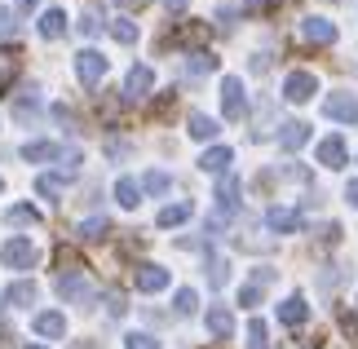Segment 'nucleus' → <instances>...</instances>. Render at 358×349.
Segmentation results:
<instances>
[{"label":"nucleus","mask_w":358,"mask_h":349,"mask_svg":"<svg viewBox=\"0 0 358 349\" xmlns=\"http://www.w3.org/2000/svg\"><path fill=\"white\" fill-rule=\"evenodd\" d=\"M336 323L345 332V341H358V314L354 310H336Z\"/></svg>","instance_id":"obj_33"},{"label":"nucleus","mask_w":358,"mask_h":349,"mask_svg":"<svg viewBox=\"0 0 358 349\" xmlns=\"http://www.w3.org/2000/svg\"><path fill=\"white\" fill-rule=\"evenodd\" d=\"M314 89H319V80H314L310 71H292L287 85H283V97H287V102H310Z\"/></svg>","instance_id":"obj_8"},{"label":"nucleus","mask_w":358,"mask_h":349,"mask_svg":"<svg viewBox=\"0 0 358 349\" xmlns=\"http://www.w3.org/2000/svg\"><path fill=\"white\" fill-rule=\"evenodd\" d=\"M222 111H226V120H243L248 115V106H243V85L235 76H226V85H222Z\"/></svg>","instance_id":"obj_7"},{"label":"nucleus","mask_w":358,"mask_h":349,"mask_svg":"<svg viewBox=\"0 0 358 349\" xmlns=\"http://www.w3.org/2000/svg\"><path fill=\"white\" fill-rule=\"evenodd\" d=\"M66 31V13L62 9H45V13H40V36H45V40H58Z\"/></svg>","instance_id":"obj_18"},{"label":"nucleus","mask_w":358,"mask_h":349,"mask_svg":"<svg viewBox=\"0 0 358 349\" xmlns=\"http://www.w3.org/2000/svg\"><path fill=\"white\" fill-rule=\"evenodd\" d=\"M230 164H235V150H230V146H213V150H203L199 169L203 173H230Z\"/></svg>","instance_id":"obj_12"},{"label":"nucleus","mask_w":358,"mask_h":349,"mask_svg":"<svg viewBox=\"0 0 358 349\" xmlns=\"http://www.w3.org/2000/svg\"><path fill=\"white\" fill-rule=\"evenodd\" d=\"M213 66H217V58H213V53H203V49H199V53H190V58H186V71H190V76H208Z\"/></svg>","instance_id":"obj_27"},{"label":"nucleus","mask_w":358,"mask_h":349,"mask_svg":"<svg viewBox=\"0 0 358 349\" xmlns=\"http://www.w3.org/2000/svg\"><path fill=\"white\" fill-rule=\"evenodd\" d=\"M36 221H40V213H36V208H27V204L9 208V226H36Z\"/></svg>","instance_id":"obj_31"},{"label":"nucleus","mask_w":358,"mask_h":349,"mask_svg":"<svg viewBox=\"0 0 358 349\" xmlns=\"http://www.w3.org/2000/svg\"><path fill=\"white\" fill-rule=\"evenodd\" d=\"M266 226L279 230V234H292V230L301 226V217L292 213V208H270V213H266Z\"/></svg>","instance_id":"obj_16"},{"label":"nucleus","mask_w":358,"mask_h":349,"mask_svg":"<svg viewBox=\"0 0 358 349\" xmlns=\"http://www.w3.org/2000/svg\"><path fill=\"white\" fill-rule=\"evenodd\" d=\"M248 71H252V76H266L270 71V53H252V58H248Z\"/></svg>","instance_id":"obj_38"},{"label":"nucleus","mask_w":358,"mask_h":349,"mask_svg":"<svg viewBox=\"0 0 358 349\" xmlns=\"http://www.w3.org/2000/svg\"><path fill=\"white\" fill-rule=\"evenodd\" d=\"M115 199H120L124 208H137V204H142V194H137V181L120 177V181H115Z\"/></svg>","instance_id":"obj_26"},{"label":"nucleus","mask_w":358,"mask_h":349,"mask_svg":"<svg viewBox=\"0 0 358 349\" xmlns=\"http://www.w3.org/2000/svg\"><path fill=\"white\" fill-rule=\"evenodd\" d=\"M76 27H80V36H98V31H102V18H98V13H85Z\"/></svg>","instance_id":"obj_37"},{"label":"nucleus","mask_w":358,"mask_h":349,"mask_svg":"<svg viewBox=\"0 0 358 349\" xmlns=\"http://www.w3.org/2000/svg\"><path fill=\"white\" fill-rule=\"evenodd\" d=\"M40 115H45V111H40V102H36L31 93H27V97H18V102H13V120H22V124H36Z\"/></svg>","instance_id":"obj_24"},{"label":"nucleus","mask_w":358,"mask_h":349,"mask_svg":"<svg viewBox=\"0 0 358 349\" xmlns=\"http://www.w3.org/2000/svg\"><path fill=\"white\" fill-rule=\"evenodd\" d=\"M248 349H270V332H266V323H261V318H252V323H248Z\"/></svg>","instance_id":"obj_28"},{"label":"nucleus","mask_w":358,"mask_h":349,"mask_svg":"<svg viewBox=\"0 0 358 349\" xmlns=\"http://www.w3.org/2000/svg\"><path fill=\"white\" fill-rule=\"evenodd\" d=\"M243 5H248V9L257 13V9H274V0H243Z\"/></svg>","instance_id":"obj_42"},{"label":"nucleus","mask_w":358,"mask_h":349,"mask_svg":"<svg viewBox=\"0 0 358 349\" xmlns=\"http://www.w3.org/2000/svg\"><path fill=\"white\" fill-rule=\"evenodd\" d=\"M71 177H76V173H45V177H36V190L53 199V194H62V186H66Z\"/></svg>","instance_id":"obj_23"},{"label":"nucleus","mask_w":358,"mask_h":349,"mask_svg":"<svg viewBox=\"0 0 358 349\" xmlns=\"http://www.w3.org/2000/svg\"><path fill=\"white\" fill-rule=\"evenodd\" d=\"M235 18H239V9H235V5H222V9H217V22H222L226 31L235 27Z\"/></svg>","instance_id":"obj_39"},{"label":"nucleus","mask_w":358,"mask_h":349,"mask_svg":"<svg viewBox=\"0 0 358 349\" xmlns=\"http://www.w3.org/2000/svg\"><path fill=\"white\" fill-rule=\"evenodd\" d=\"M36 332H40V336H53V341H58V336H66V318H62L58 310L36 314Z\"/></svg>","instance_id":"obj_17"},{"label":"nucleus","mask_w":358,"mask_h":349,"mask_svg":"<svg viewBox=\"0 0 358 349\" xmlns=\"http://www.w3.org/2000/svg\"><path fill=\"white\" fill-rule=\"evenodd\" d=\"M142 186H146L150 194H164V190H169V186H173V181H169V173H155V169H150V173L142 177Z\"/></svg>","instance_id":"obj_34"},{"label":"nucleus","mask_w":358,"mask_h":349,"mask_svg":"<svg viewBox=\"0 0 358 349\" xmlns=\"http://www.w3.org/2000/svg\"><path fill=\"white\" fill-rule=\"evenodd\" d=\"M323 115L336 120V124H354V120H358V97H354V93H332V97L323 102Z\"/></svg>","instance_id":"obj_4"},{"label":"nucleus","mask_w":358,"mask_h":349,"mask_svg":"<svg viewBox=\"0 0 358 349\" xmlns=\"http://www.w3.org/2000/svg\"><path fill=\"white\" fill-rule=\"evenodd\" d=\"M0 261H5L9 270H31V265H36V248L27 239H9L5 248H0Z\"/></svg>","instance_id":"obj_6"},{"label":"nucleus","mask_w":358,"mask_h":349,"mask_svg":"<svg viewBox=\"0 0 358 349\" xmlns=\"http://www.w3.org/2000/svg\"><path fill=\"white\" fill-rule=\"evenodd\" d=\"M173 283V274L169 270H164V265H137V287H142V292H164V287H169Z\"/></svg>","instance_id":"obj_9"},{"label":"nucleus","mask_w":358,"mask_h":349,"mask_svg":"<svg viewBox=\"0 0 358 349\" xmlns=\"http://www.w3.org/2000/svg\"><path fill=\"white\" fill-rule=\"evenodd\" d=\"M58 297L71 301V305H80V310H89V305L98 301V287H93L85 274H62L58 278Z\"/></svg>","instance_id":"obj_1"},{"label":"nucleus","mask_w":358,"mask_h":349,"mask_svg":"<svg viewBox=\"0 0 358 349\" xmlns=\"http://www.w3.org/2000/svg\"><path fill=\"white\" fill-rule=\"evenodd\" d=\"M115 5H129V9H137V5H142V0H115Z\"/></svg>","instance_id":"obj_45"},{"label":"nucleus","mask_w":358,"mask_h":349,"mask_svg":"<svg viewBox=\"0 0 358 349\" xmlns=\"http://www.w3.org/2000/svg\"><path fill=\"white\" fill-rule=\"evenodd\" d=\"M257 301H261V287H257V283H248V287L239 292V305H257Z\"/></svg>","instance_id":"obj_40"},{"label":"nucleus","mask_w":358,"mask_h":349,"mask_svg":"<svg viewBox=\"0 0 358 349\" xmlns=\"http://www.w3.org/2000/svg\"><path fill=\"white\" fill-rule=\"evenodd\" d=\"M186 133L195 137V142H208V137H217V120H208V115H199V111H195V115L186 120Z\"/></svg>","instance_id":"obj_20"},{"label":"nucleus","mask_w":358,"mask_h":349,"mask_svg":"<svg viewBox=\"0 0 358 349\" xmlns=\"http://www.w3.org/2000/svg\"><path fill=\"white\" fill-rule=\"evenodd\" d=\"M279 318H283L287 327H301V323L310 318V305H306V297H287V301L279 305Z\"/></svg>","instance_id":"obj_14"},{"label":"nucleus","mask_w":358,"mask_h":349,"mask_svg":"<svg viewBox=\"0 0 358 349\" xmlns=\"http://www.w3.org/2000/svg\"><path fill=\"white\" fill-rule=\"evenodd\" d=\"M18 155L27 159V164H53V159H66V164H76V155L71 150H62L58 142H27Z\"/></svg>","instance_id":"obj_3"},{"label":"nucleus","mask_w":358,"mask_h":349,"mask_svg":"<svg viewBox=\"0 0 358 349\" xmlns=\"http://www.w3.org/2000/svg\"><path fill=\"white\" fill-rule=\"evenodd\" d=\"M319 164L323 169H345V142L341 137H327V142H319Z\"/></svg>","instance_id":"obj_13"},{"label":"nucleus","mask_w":358,"mask_h":349,"mask_svg":"<svg viewBox=\"0 0 358 349\" xmlns=\"http://www.w3.org/2000/svg\"><path fill=\"white\" fill-rule=\"evenodd\" d=\"M195 305H199V292H195V287H182V292L173 297V310H177V314H195Z\"/></svg>","instance_id":"obj_29"},{"label":"nucleus","mask_w":358,"mask_h":349,"mask_svg":"<svg viewBox=\"0 0 358 349\" xmlns=\"http://www.w3.org/2000/svg\"><path fill=\"white\" fill-rule=\"evenodd\" d=\"M345 199H350V208H358V181H350V186H345Z\"/></svg>","instance_id":"obj_43"},{"label":"nucleus","mask_w":358,"mask_h":349,"mask_svg":"<svg viewBox=\"0 0 358 349\" xmlns=\"http://www.w3.org/2000/svg\"><path fill=\"white\" fill-rule=\"evenodd\" d=\"M111 36L120 40V45H133V40H137V27H133L129 18H115V22H111Z\"/></svg>","instance_id":"obj_32"},{"label":"nucleus","mask_w":358,"mask_h":349,"mask_svg":"<svg viewBox=\"0 0 358 349\" xmlns=\"http://www.w3.org/2000/svg\"><path fill=\"white\" fill-rule=\"evenodd\" d=\"M306 142H310V124H301V120L279 124V146H283V150H301Z\"/></svg>","instance_id":"obj_11"},{"label":"nucleus","mask_w":358,"mask_h":349,"mask_svg":"<svg viewBox=\"0 0 358 349\" xmlns=\"http://www.w3.org/2000/svg\"><path fill=\"white\" fill-rule=\"evenodd\" d=\"M301 36H306L310 45H332V40H336V22H327V18H306V22H301Z\"/></svg>","instance_id":"obj_10"},{"label":"nucleus","mask_w":358,"mask_h":349,"mask_svg":"<svg viewBox=\"0 0 358 349\" xmlns=\"http://www.w3.org/2000/svg\"><path fill=\"white\" fill-rule=\"evenodd\" d=\"M124 345H129V349H159V341H150L146 332H129V336H124Z\"/></svg>","instance_id":"obj_36"},{"label":"nucleus","mask_w":358,"mask_h":349,"mask_svg":"<svg viewBox=\"0 0 358 349\" xmlns=\"http://www.w3.org/2000/svg\"><path fill=\"white\" fill-rule=\"evenodd\" d=\"M0 40H18V18L9 9H0Z\"/></svg>","instance_id":"obj_35"},{"label":"nucleus","mask_w":358,"mask_h":349,"mask_svg":"<svg viewBox=\"0 0 358 349\" xmlns=\"http://www.w3.org/2000/svg\"><path fill=\"white\" fill-rule=\"evenodd\" d=\"M13 76H18V58L0 49V89H9V85H13Z\"/></svg>","instance_id":"obj_30"},{"label":"nucleus","mask_w":358,"mask_h":349,"mask_svg":"<svg viewBox=\"0 0 358 349\" xmlns=\"http://www.w3.org/2000/svg\"><path fill=\"white\" fill-rule=\"evenodd\" d=\"M27 349H45V345H27Z\"/></svg>","instance_id":"obj_47"},{"label":"nucleus","mask_w":358,"mask_h":349,"mask_svg":"<svg viewBox=\"0 0 358 349\" xmlns=\"http://www.w3.org/2000/svg\"><path fill=\"white\" fill-rule=\"evenodd\" d=\"M40 297L36 292V283H9V292H5V301L13 305V310H22V305H31Z\"/></svg>","instance_id":"obj_21"},{"label":"nucleus","mask_w":358,"mask_h":349,"mask_svg":"<svg viewBox=\"0 0 358 349\" xmlns=\"http://www.w3.org/2000/svg\"><path fill=\"white\" fill-rule=\"evenodd\" d=\"M102 76H106V58H102L98 49H80V53H76V80H80L85 89H93Z\"/></svg>","instance_id":"obj_2"},{"label":"nucleus","mask_w":358,"mask_h":349,"mask_svg":"<svg viewBox=\"0 0 358 349\" xmlns=\"http://www.w3.org/2000/svg\"><path fill=\"white\" fill-rule=\"evenodd\" d=\"M76 230H80V239H106V234H111V221L106 217H85Z\"/></svg>","instance_id":"obj_22"},{"label":"nucleus","mask_w":358,"mask_h":349,"mask_svg":"<svg viewBox=\"0 0 358 349\" xmlns=\"http://www.w3.org/2000/svg\"><path fill=\"white\" fill-rule=\"evenodd\" d=\"M18 5H22V9H36V5H40V0H18Z\"/></svg>","instance_id":"obj_46"},{"label":"nucleus","mask_w":358,"mask_h":349,"mask_svg":"<svg viewBox=\"0 0 358 349\" xmlns=\"http://www.w3.org/2000/svg\"><path fill=\"white\" fill-rule=\"evenodd\" d=\"M0 186H5V181H0Z\"/></svg>","instance_id":"obj_48"},{"label":"nucleus","mask_w":358,"mask_h":349,"mask_svg":"<svg viewBox=\"0 0 358 349\" xmlns=\"http://www.w3.org/2000/svg\"><path fill=\"white\" fill-rule=\"evenodd\" d=\"M208 332L217 341H226L230 332H235V314H230L226 305H213V310H208Z\"/></svg>","instance_id":"obj_15"},{"label":"nucleus","mask_w":358,"mask_h":349,"mask_svg":"<svg viewBox=\"0 0 358 349\" xmlns=\"http://www.w3.org/2000/svg\"><path fill=\"white\" fill-rule=\"evenodd\" d=\"M186 5H190V0H164V9H173V13H182Z\"/></svg>","instance_id":"obj_44"},{"label":"nucleus","mask_w":358,"mask_h":349,"mask_svg":"<svg viewBox=\"0 0 358 349\" xmlns=\"http://www.w3.org/2000/svg\"><path fill=\"white\" fill-rule=\"evenodd\" d=\"M111 314H115V318L129 314V301H124V292H111Z\"/></svg>","instance_id":"obj_41"},{"label":"nucleus","mask_w":358,"mask_h":349,"mask_svg":"<svg viewBox=\"0 0 358 349\" xmlns=\"http://www.w3.org/2000/svg\"><path fill=\"white\" fill-rule=\"evenodd\" d=\"M190 217V204H169V208H159V217H155V226H182V221Z\"/></svg>","instance_id":"obj_25"},{"label":"nucleus","mask_w":358,"mask_h":349,"mask_svg":"<svg viewBox=\"0 0 358 349\" xmlns=\"http://www.w3.org/2000/svg\"><path fill=\"white\" fill-rule=\"evenodd\" d=\"M150 89H155V71H150V66H142V62H137L133 66V71L129 76H124V97H129V102H137V97H146Z\"/></svg>","instance_id":"obj_5"},{"label":"nucleus","mask_w":358,"mask_h":349,"mask_svg":"<svg viewBox=\"0 0 358 349\" xmlns=\"http://www.w3.org/2000/svg\"><path fill=\"white\" fill-rule=\"evenodd\" d=\"M217 204H222V213H235L239 208V181L235 177H222V186H217Z\"/></svg>","instance_id":"obj_19"}]
</instances>
